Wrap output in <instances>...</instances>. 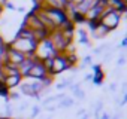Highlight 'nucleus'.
I'll return each mask as SVG.
<instances>
[{"label":"nucleus","mask_w":127,"mask_h":119,"mask_svg":"<svg viewBox=\"0 0 127 119\" xmlns=\"http://www.w3.org/2000/svg\"><path fill=\"white\" fill-rule=\"evenodd\" d=\"M100 119H109V115H106V113H103V115L100 116Z\"/></svg>","instance_id":"9b49d317"},{"label":"nucleus","mask_w":127,"mask_h":119,"mask_svg":"<svg viewBox=\"0 0 127 119\" xmlns=\"http://www.w3.org/2000/svg\"><path fill=\"white\" fill-rule=\"evenodd\" d=\"M66 86H67V85H66V82H64V80H63L61 83H58V85H57V89H64Z\"/></svg>","instance_id":"423d86ee"},{"label":"nucleus","mask_w":127,"mask_h":119,"mask_svg":"<svg viewBox=\"0 0 127 119\" xmlns=\"http://www.w3.org/2000/svg\"><path fill=\"white\" fill-rule=\"evenodd\" d=\"M124 61H126V60H124V55H121V58L118 60V66H123V64H124Z\"/></svg>","instance_id":"1a4fd4ad"},{"label":"nucleus","mask_w":127,"mask_h":119,"mask_svg":"<svg viewBox=\"0 0 127 119\" xmlns=\"http://www.w3.org/2000/svg\"><path fill=\"white\" fill-rule=\"evenodd\" d=\"M120 116H121V115H120V113H117V115H115V116H114L112 119H120Z\"/></svg>","instance_id":"f8f14e48"},{"label":"nucleus","mask_w":127,"mask_h":119,"mask_svg":"<svg viewBox=\"0 0 127 119\" xmlns=\"http://www.w3.org/2000/svg\"><path fill=\"white\" fill-rule=\"evenodd\" d=\"M82 119H88V115H85V116H84V118H82Z\"/></svg>","instance_id":"ddd939ff"},{"label":"nucleus","mask_w":127,"mask_h":119,"mask_svg":"<svg viewBox=\"0 0 127 119\" xmlns=\"http://www.w3.org/2000/svg\"><path fill=\"white\" fill-rule=\"evenodd\" d=\"M45 72H46L45 66L37 63V64H33V66H32V69H30L29 75H30V76H33V78H37V79H43V78H45Z\"/></svg>","instance_id":"f257e3e1"},{"label":"nucleus","mask_w":127,"mask_h":119,"mask_svg":"<svg viewBox=\"0 0 127 119\" xmlns=\"http://www.w3.org/2000/svg\"><path fill=\"white\" fill-rule=\"evenodd\" d=\"M39 112H40L39 106H34V107H33V113H32V118H36V116L39 115Z\"/></svg>","instance_id":"39448f33"},{"label":"nucleus","mask_w":127,"mask_h":119,"mask_svg":"<svg viewBox=\"0 0 127 119\" xmlns=\"http://www.w3.org/2000/svg\"><path fill=\"white\" fill-rule=\"evenodd\" d=\"M109 89H111V91H117V83H111Z\"/></svg>","instance_id":"9d476101"},{"label":"nucleus","mask_w":127,"mask_h":119,"mask_svg":"<svg viewBox=\"0 0 127 119\" xmlns=\"http://www.w3.org/2000/svg\"><path fill=\"white\" fill-rule=\"evenodd\" d=\"M72 104H73V100L72 98H63L61 103L58 104V107H70Z\"/></svg>","instance_id":"7ed1b4c3"},{"label":"nucleus","mask_w":127,"mask_h":119,"mask_svg":"<svg viewBox=\"0 0 127 119\" xmlns=\"http://www.w3.org/2000/svg\"><path fill=\"white\" fill-rule=\"evenodd\" d=\"M27 106H29L27 103H23V104L20 106V109H18V110H20V112H23V110H26V107H27Z\"/></svg>","instance_id":"6e6552de"},{"label":"nucleus","mask_w":127,"mask_h":119,"mask_svg":"<svg viewBox=\"0 0 127 119\" xmlns=\"http://www.w3.org/2000/svg\"><path fill=\"white\" fill-rule=\"evenodd\" d=\"M6 115H8V116H11V115H12V107H11L9 104L6 106Z\"/></svg>","instance_id":"0eeeda50"},{"label":"nucleus","mask_w":127,"mask_h":119,"mask_svg":"<svg viewBox=\"0 0 127 119\" xmlns=\"http://www.w3.org/2000/svg\"><path fill=\"white\" fill-rule=\"evenodd\" d=\"M20 80H21V76H20V75L8 76V78H6V80H5V83H6L5 86H6V88H8V86H9V88H14V86H17V85L20 83Z\"/></svg>","instance_id":"f03ea898"},{"label":"nucleus","mask_w":127,"mask_h":119,"mask_svg":"<svg viewBox=\"0 0 127 119\" xmlns=\"http://www.w3.org/2000/svg\"><path fill=\"white\" fill-rule=\"evenodd\" d=\"M75 95H76L79 100H82V98H84V91H82V89H76V91H75Z\"/></svg>","instance_id":"20e7f679"}]
</instances>
